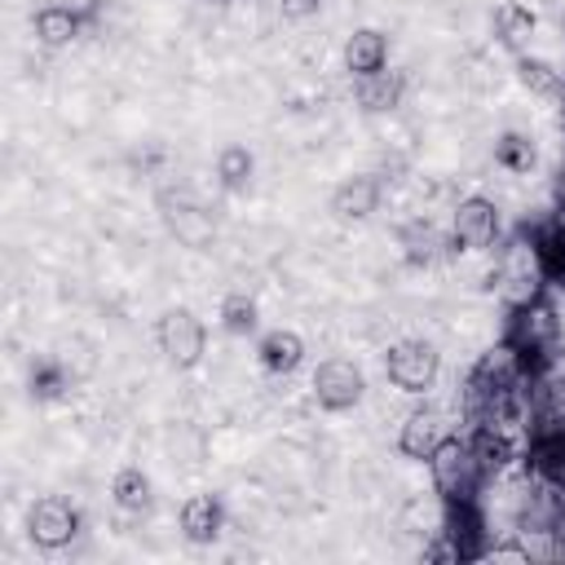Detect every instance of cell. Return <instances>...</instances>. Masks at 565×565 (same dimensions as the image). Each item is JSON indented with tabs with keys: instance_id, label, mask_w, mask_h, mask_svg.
Wrapping results in <instances>:
<instances>
[{
	"instance_id": "21",
	"label": "cell",
	"mask_w": 565,
	"mask_h": 565,
	"mask_svg": "<svg viewBox=\"0 0 565 565\" xmlns=\"http://www.w3.org/2000/svg\"><path fill=\"white\" fill-rule=\"evenodd\" d=\"M494 163L508 168V172H530V168H534V146H530V137L503 132V137L494 141Z\"/></svg>"
},
{
	"instance_id": "15",
	"label": "cell",
	"mask_w": 565,
	"mask_h": 565,
	"mask_svg": "<svg viewBox=\"0 0 565 565\" xmlns=\"http://www.w3.org/2000/svg\"><path fill=\"white\" fill-rule=\"evenodd\" d=\"M110 499H115V508H124V512H146V508L154 503V486H150V477H146L141 468L128 463V468L115 472Z\"/></svg>"
},
{
	"instance_id": "14",
	"label": "cell",
	"mask_w": 565,
	"mask_h": 565,
	"mask_svg": "<svg viewBox=\"0 0 565 565\" xmlns=\"http://www.w3.org/2000/svg\"><path fill=\"white\" fill-rule=\"evenodd\" d=\"M31 26H35V40H40L44 49H62V44H71V40L79 35V13H75L71 4H44V9L31 18Z\"/></svg>"
},
{
	"instance_id": "4",
	"label": "cell",
	"mask_w": 565,
	"mask_h": 565,
	"mask_svg": "<svg viewBox=\"0 0 565 565\" xmlns=\"http://www.w3.org/2000/svg\"><path fill=\"white\" fill-rule=\"evenodd\" d=\"M154 335H159L163 358H168L177 371H194V366L203 362V353H207V331H203V322H199L185 305L168 309V313L159 318Z\"/></svg>"
},
{
	"instance_id": "7",
	"label": "cell",
	"mask_w": 565,
	"mask_h": 565,
	"mask_svg": "<svg viewBox=\"0 0 565 565\" xmlns=\"http://www.w3.org/2000/svg\"><path fill=\"white\" fill-rule=\"evenodd\" d=\"M547 278V269H543V256H539V247H525V243H512V252L503 256V300L512 305V309H525V305H534L539 300V282Z\"/></svg>"
},
{
	"instance_id": "13",
	"label": "cell",
	"mask_w": 565,
	"mask_h": 565,
	"mask_svg": "<svg viewBox=\"0 0 565 565\" xmlns=\"http://www.w3.org/2000/svg\"><path fill=\"white\" fill-rule=\"evenodd\" d=\"M534 31H539L534 9H525V4H516V0H503V4L494 9V35H499L503 49L525 53V44L534 40Z\"/></svg>"
},
{
	"instance_id": "20",
	"label": "cell",
	"mask_w": 565,
	"mask_h": 565,
	"mask_svg": "<svg viewBox=\"0 0 565 565\" xmlns=\"http://www.w3.org/2000/svg\"><path fill=\"white\" fill-rule=\"evenodd\" d=\"M221 327L230 331V335H252L256 331V322H260V313H256V300L252 296H243V291H230L225 300H221Z\"/></svg>"
},
{
	"instance_id": "22",
	"label": "cell",
	"mask_w": 565,
	"mask_h": 565,
	"mask_svg": "<svg viewBox=\"0 0 565 565\" xmlns=\"http://www.w3.org/2000/svg\"><path fill=\"white\" fill-rule=\"evenodd\" d=\"M172 230H177V238H185L190 247H203V243L212 238V225H207V216H203L199 207H181V216H172Z\"/></svg>"
},
{
	"instance_id": "11",
	"label": "cell",
	"mask_w": 565,
	"mask_h": 565,
	"mask_svg": "<svg viewBox=\"0 0 565 565\" xmlns=\"http://www.w3.org/2000/svg\"><path fill=\"white\" fill-rule=\"evenodd\" d=\"M225 525V512H221V499L216 494H190L181 503V534L190 543H212Z\"/></svg>"
},
{
	"instance_id": "2",
	"label": "cell",
	"mask_w": 565,
	"mask_h": 565,
	"mask_svg": "<svg viewBox=\"0 0 565 565\" xmlns=\"http://www.w3.org/2000/svg\"><path fill=\"white\" fill-rule=\"evenodd\" d=\"M309 388H313V402H318L322 411L340 415V411H353V406L362 402L366 375H362V366L349 362V358H322V362L313 366V375H309Z\"/></svg>"
},
{
	"instance_id": "8",
	"label": "cell",
	"mask_w": 565,
	"mask_h": 565,
	"mask_svg": "<svg viewBox=\"0 0 565 565\" xmlns=\"http://www.w3.org/2000/svg\"><path fill=\"white\" fill-rule=\"evenodd\" d=\"M375 207H380V181L366 177V172L344 177V181L331 190V216H335V221H366Z\"/></svg>"
},
{
	"instance_id": "12",
	"label": "cell",
	"mask_w": 565,
	"mask_h": 565,
	"mask_svg": "<svg viewBox=\"0 0 565 565\" xmlns=\"http://www.w3.org/2000/svg\"><path fill=\"white\" fill-rule=\"evenodd\" d=\"M256 358H260V366H265L269 375H291V371L305 362V340H300L296 331L278 327V331L260 335V344H256Z\"/></svg>"
},
{
	"instance_id": "3",
	"label": "cell",
	"mask_w": 565,
	"mask_h": 565,
	"mask_svg": "<svg viewBox=\"0 0 565 565\" xmlns=\"http://www.w3.org/2000/svg\"><path fill=\"white\" fill-rule=\"evenodd\" d=\"M437 371H441V358H437V349H433L428 340H397V344L384 353V375H388L402 393H411V397L428 393V388L437 384Z\"/></svg>"
},
{
	"instance_id": "1",
	"label": "cell",
	"mask_w": 565,
	"mask_h": 565,
	"mask_svg": "<svg viewBox=\"0 0 565 565\" xmlns=\"http://www.w3.org/2000/svg\"><path fill=\"white\" fill-rule=\"evenodd\" d=\"M428 468L441 499H472L481 486V459L463 437H441V446L428 455Z\"/></svg>"
},
{
	"instance_id": "16",
	"label": "cell",
	"mask_w": 565,
	"mask_h": 565,
	"mask_svg": "<svg viewBox=\"0 0 565 565\" xmlns=\"http://www.w3.org/2000/svg\"><path fill=\"white\" fill-rule=\"evenodd\" d=\"M516 79L539 97H556L565 88V75L547 57H534V53H516Z\"/></svg>"
},
{
	"instance_id": "23",
	"label": "cell",
	"mask_w": 565,
	"mask_h": 565,
	"mask_svg": "<svg viewBox=\"0 0 565 565\" xmlns=\"http://www.w3.org/2000/svg\"><path fill=\"white\" fill-rule=\"evenodd\" d=\"M62 366L57 362H35L31 366V393H40V397H57L62 393Z\"/></svg>"
},
{
	"instance_id": "25",
	"label": "cell",
	"mask_w": 565,
	"mask_h": 565,
	"mask_svg": "<svg viewBox=\"0 0 565 565\" xmlns=\"http://www.w3.org/2000/svg\"><path fill=\"white\" fill-rule=\"evenodd\" d=\"M207 4H225V0H207Z\"/></svg>"
},
{
	"instance_id": "5",
	"label": "cell",
	"mask_w": 565,
	"mask_h": 565,
	"mask_svg": "<svg viewBox=\"0 0 565 565\" xmlns=\"http://www.w3.org/2000/svg\"><path fill=\"white\" fill-rule=\"evenodd\" d=\"M26 534H31V543L44 547V552L66 547V543L79 534V512H75V503L62 499V494L35 499L31 512H26Z\"/></svg>"
},
{
	"instance_id": "6",
	"label": "cell",
	"mask_w": 565,
	"mask_h": 565,
	"mask_svg": "<svg viewBox=\"0 0 565 565\" xmlns=\"http://www.w3.org/2000/svg\"><path fill=\"white\" fill-rule=\"evenodd\" d=\"M450 234L459 247L468 252H486L494 238H499V207L486 199V194H468L455 203V216H450Z\"/></svg>"
},
{
	"instance_id": "18",
	"label": "cell",
	"mask_w": 565,
	"mask_h": 565,
	"mask_svg": "<svg viewBox=\"0 0 565 565\" xmlns=\"http://www.w3.org/2000/svg\"><path fill=\"white\" fill-rule=\"evenodd\" d=\"M252 172H256V159H252V150L247 146H225L221 154H216V181H221V190H230V194H238V190H247L252 185Z\"/></svg>"
},
{
	"instance_id": "17",
	"label": "cell",
	"mask_w": 565,
	"mask_h": 565,
	"mask_svg": "<svg viewBox=\"0 0 565 565\" xmlns=\"http://www.w3.org/2000/svg\"><path fill=\"white\" fill-rule=\"evenodd\" d=\"M402 88H406L402 71L366 75V79H362V88H358V106H362V110H393V106L402 102Z\"/></svg>"
},
{
	"instance_id": "9",
	"label": "cell",
	"mask_w": 565,
	"mask_h": 565,
	"mask_svg": "<svg viewBox=\"0 0 565 565\" xmlns=\"http://www.w3.org/2000/svg\"><path fill=\"white\" fill-rule=\"evenodd\" d=\"M441 415L433 406H415L406 419H402V433H397V450L406 459H428L437 446H441Z\"/></svg>"
},
{
	"instance_id": "19",
	"label": "cell",
	"mask_w": 565,
	"mask_h": 565,
	"mask_svg": "<svg viewBox=\"0 0 565 565\" xmlns=\"http://www.w3.org/2000/svg\"><path fill=\"white\" fill-rule=\"evenodd\" d=\"M402 247H406V256L419 265V260H437L441 252H446V234L433 225V221H411L406 225V234H402Z\"/></svg>"
},
{
	"instance_id": "24",
	"label": "cell",
	"mask_w": 565,
	"mask_h": 565,
	"mask_svg": "<svg viewBox=\"0 0 565 565\" xmlns=\"http://www.w3.org/2000/svg\"><path fill=\"white\" fill-rule=\"evenodd\" d=\"M322 4H327V0H278L282 18H291V22H300V18H313Z\"/></svg>"
},
{
	"instance_id": "10",
	"label": "cell",
	"mask_w": 565,
	"mask_h": 565,
	"mask_svg": "<svg viewBox=\"0 0 565 565\" xmlns=\"http://www.w3.org/2000/svg\"><path fill=\"white\" fill-rule=\"evenodd\" d=\"M388 62V35L375 31V26H358L349 40H344V71H353L358 79L366 75H380Z\"/></svg>"
}]
</instances>
